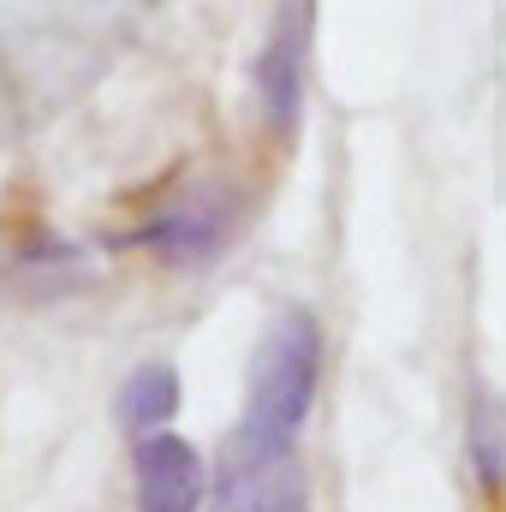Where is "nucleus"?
Returning <instances> with one entry per match:
<instances>
[{
    "label": "nucleus",
    "mask_w": 506,
    "mask_h": 512,
    "mask_svg": "<svg viewBox=\"0 0 506 512\" xmlns=\"http://www.w3.org/2000/svg\"><path fill=\"white\" fill-rule=\"evenodd\" d=\"M471 471L489 495H501L506 483V429L489 405V393H471Z\"/></svg>",
    "instance_id": "nucleus-7"
},
{
    "label": "nucleus",
    "mask_w": 506,
    "mask_h": 512,
    "mask_svg": "<svg viewBox=\"0 0 506 512\" xmlns=\"http://www.w3.org/2000/svg\"><path fill=\"white\" fill-rule=\"evenodd\" d=\"M221 239H227V221H221L215 209H203V203L173 209L167 221L143 227V245H155V251L173 256V262H203V256L221 251Z\"/></svg>",
    "instance_id": "nucleus-5"
},
{
    "label": "nucleus",
    "mask_w": 506,
    "mask_h": 512,
    "mask_svg": "<svg viewBox=\"0 0 506 512\" xmlns=\"http://www.w3.org/2000/svg\"><path fill=\"white\" fill-rule=\"evenodd\" d=\"M203 512H310V477L292 453L280 459H233Z\"/></svg>",
    "instance_id": "nucleus-4"
},
{
    "label": "nucleus",
    "mask_w": 506,
    "mask_h": 512,
    "mask_svg": "<svg viewBox=\"0 0 506 512\" xmlns=\"http://www.w3.org/2000/svg\"><path fill=\"white\" fill-rule=\"evenodd\" d=\"M322 387V322L298 304H286L251 358V382H245V417L233 429V459H280L298 447V429L310 423Z\"/></svg>",
    "instance_id": "nucleus-1"
},
{
    "label": "nucleus",
    "mask_w": 506,
    "mask_h": 512,
    "mask_svg": "<svg viewBox=\"0 0 506 512\" xmlns=\"http://www.w3.org/2000/svg\"><path fill=\"white\" fill-rule=\"evenodd\" d=\"M304 42H310V18H304V0H286L274 30H268V48L256 60V84H262V114L280 137H292L298 126V108H304Z\"/></svg>",
    "instance_id": "nucleus-3"
},
{
    "label": "nucleus",
    "mask_w": 506,
    "mask_h": 512,
    "mask_svg": "<svg viewBox=\"0 0 506 512\" xmlns=\"http://www.w3.org/2000/svg\"><path fill=\"white\" fill-rule=\"evenodd\" d=\"M179 399H185L179 370L143 364L126 382V393H120V417H126V429H137V435H155V429H167V423L179 417Z\"/></svg>",
    "instance_id": "nucleus-6"
},
{
    "label": "nucleus",
    "mask_w": 506,
    "mask_h": 512,
    "mask_svg": "<svg viewBox=\"0 0 506 512\" xmlns=\"http://www.w3.org/2000/svg\"><path fill=\"white\" fill-rule=\"evenodd\" d=\"M131 477H137V512H203L209 507L203 453L185 435H173V429H155V435L137 441Z\"/></svg>",
    "instance_id": "nucleus-2"
}]
</instances>
